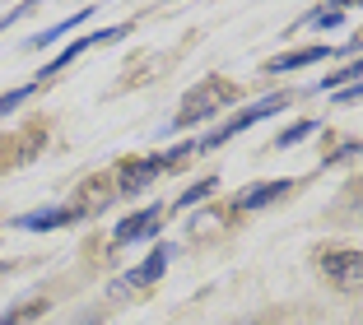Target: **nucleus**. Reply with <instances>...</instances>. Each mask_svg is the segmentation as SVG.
Listing matches in <instances>:
<instances>
[{
  "mask_svg": "<svg viewBox=\"0 0 363 325\" xmlns=\"http://www.w3.org/2000/svg\"><path fill=\"white\" fill-rule=\"evenodd\" d=\"M317 270L326 274V283L340 288V293H359V288H363V251L321 246V251H317Z\"/></svg>",
  "mask_w": 363,
  "mask_h": 325,
  "instance_id": "obj_1",
  "label": "nucleus"
},
{
  "mask_svg": "<svg viewBox=\"0 0 363 325\" xmlns=\"http://www.w3.org/2000/svg\"><path fill=\"white\" fill-rule=\"evenodd\" d=\"M284 103H289V98H284V93H275V98H261V103H257V107H247V112H238V116H233V121H224V126L214 130V135H205V139H201V144H196V149H219V144H224V139H233V135H238V130H247V126H257L261 116H270V112H279V107H284Z\"/></svg>",
  "mask_w": 363,
  "mask_h": 325,
  "instance_id": "obj_2",
  "label": "nucleus"
},
{
  "mask_svg": "<svg viewBox=\"0 0 363 325\" xmlns=\"http://www.w3.org/2000/svg\"><path fill=\"white\" fill-rule=\"evenodd\" d=\"M121 33H126V28H103V33H89V38H79V42H70V47H65V52L56 56V61L47 65L43 74H56V70H65V65L75 61L79 52H89V47H98V42H112V38H121Z\"/></svg>",
  "mask_w": 363,
  "mask_h": 325,
  "instance_id": "obj_3",
  "label": "nucleus"
},
{
  "mask_svg": "<svg viewBox=\"0 0 363 325\" xmlns=\"http://www.w3.org/2000/svg\"><path fill=\"white\" fill-rule=\"evenodd\" d=\"M331 56V47H303V52H289V56H275V61L266 65V70L284 74V70H298V65H312V61H326Z\"/></svg>",
  "mask_w": 363,
  "mask_h": 325,
  "instance_id": "obj_4",
  "label": "nucleus"
},
{
  "mask_svg": "<svg viewBox=\"0 0 363 325\" xmlns=\"http://www.w3.org/2000/svg\"><path fill=\"white\" fill-rule=\"evenodd\" d=\"M159 228V210H140V214H130L126 223L117 228V241H135V237H150V232Z\"/></svg>",
  "mask_w": 363,
  "mask_h": 325,
  "instance_id": "obj_5",
  "label": "nucleus"
},
{
  "mask_svg": "<svg viewBox=\"0 0 363 325\" xmlns=\"http://www.w3.org/2000/svg\"><path fill=\"white\" fill-rule=\"evenodd\" d=\"M168 256H172V246H159V251H154L150 261L140 265L135 274H126V283H130V288H145V283H154V279H159L163 270H168Z\"/></svg>",
  "mask_w": 363,
  "mask_h": 325,
  "instance_id": "obj_6",
  "label": "nucleus"
},
{
  "mask_svg": "<svg viewBox=\"0 0 363 325\" xmlns=\"http://www.w3.org/2000/svg\"><path fill=\"white\" fill-rule=\"evenodd\" d=\"M19 228L28 232H47V228H61V223H70V210H38V214H23V219H14Z\"/></svg>",
  "mask_w": 363,
  "mask_h": 325,
  "instance_id": "obj_7",
  "label": "nucleus"
},
{
  "mask_svg": "<svg viewBox=\"0 0 363 325\" xmlns=\"http://www.w3.org/2000/svg\"><path fill=\"white\" fill-rule=\"evenodd\" d=\"M289 190V181H266V186H257V190H247L242 200H238V210H261V205H270L275 195H284Z\"/></svg>",
  "mask_w": 363,
  "mask_h": 325,
  "instance_id": "obj_8",
  "label": "nucleus"
},
{
  "mask_svg": "<svg viewBox=\"0 0 363 325\" xmlns=\"http://www.w3.org/2000/svg\"><path fill=\"white\" fill-rule=\"evenodd\" d=\"M312 130H317V121H298V126H289V130H284V135H279V139H275V144H279V149H289V144H298V139H303V135H312Z\"/></svg>",
  "mask_w": 363,
  "mask_h": 325,
  "instance_id": "obj_9",
  "label": "nucleus"
},
{
  "mask_svg": "<svg viewBox=\"0 0 363 325\" xmlns=\"http://www.w3.org/2000/svg\"><path fill=\"white\" fill-rule=\"evenodd\" d=\"M345 79H350V84H354V79H363V56H359V61H350V70H335V74H326V89L345 84Z\"/></svg>",
  "mask_w": 363,
  "mask_h": 325,
  "instance_id": "obj_10",
  "label": "nucleus"
},
{
  "mask_svg": "<svg viewBox=\"0 0 363 325\" xmlns=\"http://www.w3.org/2000/svg\"><path fill=\"white\" fill-rule=\"evenodd\" d=\"M210 190H214V181H201V186H191L186 195H182V205H196V200H201V195H210Z\"/></svg>",
  "mask_w": 363,
  "mask_h": 325,
  "instance_id": "obj_11",
  "label": "nucleus"
},
{
  "mask_svg": "<svg viewBox=\"0 0 363 325\" xmlns=\"http://www.w3.org/2000/svg\"><path fill=\"white\" fill-rule=\"evenodd\" d=\"M312 23H321V28H331V23H340V10H321Z\"/></svg>",
  "mask_w": 363,
  "mask_h": 325,
  "instance_id": "obj_12",
  "label": "nucleus"
},
{
  "mask_svg": "<svg viewBox=\"0 0 363 325\" xmlns=\"http://www.w3.org/2000/svg\"><path fill=\"white\" fill-rule=\"evenodd\" d=\"M19 14H23V10H10V14H0V28H10V23L19 19Z\"/></svg>",
  "mask_w": 363,
  "mask_h": 325,
  "instance_id": "obj_13",
  "label": "nucleus"
},
{
  "mask_svg": "<svg viewBox=\"0 0 363 325\" xmlns=\"http://www.w3.org/2000/svg\"><path fill=\"white\" fill-rule=\"evenodd\" d=\"M354 98H363V84H354L350 93H345V103H354Z\"/></svg>",
  "mask_w": 363,
  "mask_h": 325,
  "instance_id": "obj_14",
  "label": "nucleus"
}]
</instances>
